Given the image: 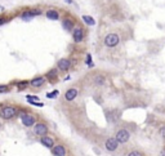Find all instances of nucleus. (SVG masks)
<instances>
[{"label": "nucleus", "mask_w": 165, "mask_h": 156, "mask_svg": "<svg viewBox=\"0 0 165 156\" xmlns=\"http://www.w3.org/2000/svg\"><path fill=\"white\" fill-rule=\"evenodd\" d=\"M18 110L14 107V106H5L0 110V118L5 119V120H9V119H13L16 115H17Z\"/></svg>", "instance_id": "f257e3e1"}, {"label": "nucleus", "mask_w": 165, "mask_h": 156, "mask_svg": "<svg viewBox=\"0 0 165 156\" xmlns=\"http://www.w3.org/2000/svg\"><path fill=\"white\" fill-rule=\"evenodd\" d=\"M119 41H120V38L116 34H108L104 38V44H106V47H110V48L116 47L119 44Z\"/></svg>", "instance_id": "f03ea898"}, {"label": "nucleus", "mask_w": 165, "mask_h": 156, "mask_svg": "<svg viewBox=\"0 0 165 156\" xmlns=\"http://www.w3.org/2000/svg\"><path fill=\"white\" fill-rule=\"evenodd\" d=\"M34 133L36 135H39L40 138L44 137V135H46V133H48V127H46L44 122H38L34 127Z\"/></svg>", "instance_id": "7ed1b4c3"}, {"label": "nucleus", "mask_w": 165, "mask_h": 156, "mask_svg": "<svg viewBox=\"0 0 165 156\" xmlns=\"http://www.w3.org/2000/svg\"><path fill=\"white\" fill-rule=\"evenodd\" d=\"M21 121L27 128H31L32 125H35V118L32 115H30V114H25V112L21 114Z\"/></svg>", "instance_id": "20e7f679"}, {"label": "nucleus", "mask_w": 165, "mask_h": 156, "mask_svg": "<svg viewBox=\"0 0 165 156\" xmlns=\"http://www.w3.org/2000/svg\"><path fill=\"white\" fill-rule=\"evenodd\" d=\"M72 39L75 43H80L84 39V31H82V27L76 26L75 29L72 30Z\"/></svg>", "instance_id": "39448f33"}, {"label": "nucleus", "mask_w": 165, "mask_h": 156, "mask_svg": "<svg viewBox=\"0 0 165 156\" xmlns=\"http://www.w3.org/2000/svg\"><path fill=\"white\" fill-rule=\"evenodd\" d=\"M115 138L117 139V142H119V143H125V142L129 141V138H130V134H129L128 130L121 129V130H119V132L116 133V137H115Z\"/></svg>", "instance_id": "423d86ee"}, {"label": "nucleus", "mask_w": 165, "mask_h": 156, "mask_svg": "<svg viewBox=\"0 0 165 156\" xmlns=\"http://www.w3.org/2000/svg\"><path fill=\"white\" fill-rule=\"evenodd\" d=\"M70 67H71V61L67 60V58H62V60H59L57 62V68L59 71H68Z\"/></svg>", "instance_id": "0eeeda50"}, {"label": "nucleus", "mask_w": 165, "mask_h": 156, "mask_svg": "<svg viewBox=\"0 0 165 156\" xmlns=\"http://www.w3.org/2000/svg\"><path fill=\"white\" fill-rule=\"evenodd\" d=\"M76 97H78V89L76 88H70V89L66 90V93H65V99L66 101L71 102V101H74Z\"/></svg>", "instance_id": "6e6552de"}, {"label": "nucleus", "mask_w": 165, "mask_h": 156, "mask_svg": "<svg viewBox=\"0 0 165 156\" xmlns=\"http://www.w3.org/2000/svg\"><path fill=\"white\" fill-rule=\"evenodd\" d=\"M44 83H45V76H36L30 80V85L34 88H40L41 85H44Z\"/></svg>", "instance_id": "1a4fd4ad"}, {"label": "nucleus", "mask_w": 165, "mask_h": 156, "mask_svg": "<svg viewBox=\"0 0 165 156\" xmlns=\"http://www.w3.org/2000/svg\"><path fill=\"white\" fill-rule=\"evenodd\" d=\"M40 142L43 146L48 147V148H53L54 147V139L52 137H48V135H44V137L40 138Z\"/></svg>", "instance_id": "9d476101"}, {"label": "nucleus", "mask_w": 165, "mask_h": 156, "mask_svg": "<svg viewBox=\"0 0 165 156\" xmlns=\"http://www.w3.org/2000/svg\"><path fill=\"white\" fill-rule=\"evenodd\" d=\"M117 144H119V142L116 138H108L106 141V148L108 151H115L117 148Z\"/></svg>", "instance_id": "9b49d317"}, {"label": "nucleus", "mask_w": 165, "mask_h": 156, "mask_svg": "<svg viewBox=\"0 0 165 156\" xmlns=\"http://www.w3.org/2000/svg\"><path fill=\"white\" fill-rule=\"evenodd\" d=\"M52 152H53L54 156H66V148L62 146V144L54 146L53 148H52Z\"/></svg>", "instance_id": "f8f14e48"}, {"label": "nucleus", "mask_w": 165, "mask_h": 156, "mask_svg": "<svg viewBox=\"0 0 165 156\" xmlns=\"http://www.w3.org/2000/svg\"><path fill=\"white\" fill-rule=\"evenodd\" d=\"M62 26H63V29L65 30L70 31V30H72V27H74V22L71 21V19H68V18H65L62 21Z\"/></svg>", "instance_id": "ddd939ff"}, {"label": "nucleus", "mask_w": 165, "mask_h": 156, "mask_svg": "<svg viewBox=\"0 0 165 156\" xmlns=\"http://www.w3.org/2000/svg\"><path fill=\"white\" fill-rule=\"evenodd\" d=\"M45 16H46V18H49V19H54V21L59 18L58 12H56V10H53V9H49L48 12L45 13Z\"/></svg>", "instance_id": "4468645a"}, {"label": "nucleus", "mask_w": 165, "mask_h": 156, "mask_svg": "<svg viewBox=\"0 0 165 156\" xmlns=\"http://www.w3.org/2000/svg\"><path fill=\"white\" fill-rule=\"evenodd\" d=\"M57 75H58V68H53V70H50V71L46 74V77L49 79V81H52V80L57 79Z\"/></svg>", "instance_id": "2eb2a0df"}, {"label": "nucleus", "mask_w": 165, "mask_h": 156, "mask_svg": "<svg viewBox=\"0 0 165 156\" xmlns=\"http://www.w3.org/2000/svg\"><path fill=\"white\" fill-rule=\"evenodd\" d=\"M82 21L85 22V23L88 25V26H94L95 25V21H94V18L93 17H90V16H82Z\"/></svg>", "instance_id": "dca6fc26"}, {"label": "nucleus", "mask_w": 165, "mask_h": 156, "mask_svg": "<svg viewBox=\"0 0 165 156\" xmlns=\"http://www.w3.org/2000/svg\"><path fill=\"white\" fill-rule=\"evenodd\" d=\"M94 84L95 85H103L104 84V76L102 75H97V76H94Z\"/></svg>", "instance_id": "f3484780"}, {"label": "nucleus", "mask_w": 165, "mask_h": 156, "mask_svg": "<svg viewBox=\"0 0 165 156\" xmlns=\"http://www.w3.org/2000/svg\"><path fill=\"white\" fill-rule=\"evenodd\" d=\"M29 84H30V81H21V83H17V85H18V90H23V89L26 88Z\"/></svg>", "instance_id": "a211bd4d"}, {"label": "nucleus", "mask_w": 165, "mask_h": 156, "mask_svg": "<svg viewBox=\"0 0 165 156\" xmlns=\"http://www.w3.org/2000/svg\"><path fill=\"white\" fill-rule=\"evenodd\" d=\"M30 13L32 14V17H35V16H40L43 12H41L40 9H31V10H30Z\"/></svg>", "instance_id": "6ab92c4d"}, {"label": "nucleus", "mask_w": 165, "mask_h": 156, "mask_svg": "<svg viewBox=\"0 0 165 156\" xmlns=\"http://www.w3.org/2000/svg\"><path fill=\"white\" fill-rule=\"evenodd\" d=\"M26 98H27V101H29V102H31V101H35V102H36V101H40L39 97H35V96H27Z\"/></svg>", "instance_id": "aec40b11"}, {"label": "nucleus", "mask_w": 165, "mask_h": 156, "mask_svg": "<svg viewBox=\"0 0 165 156\" xmlns=\"http://www.w3.org/2000/svg\"><path fill=\"white\" fill-rule=\"evenodd\" d=\"M57 96H58V90H54L53 93H48V94H46V97H48V98H56Z\"/></svg>", "instance_id": "412c9836"}, {"label": "nucleus", "mask_w": 165, "mask_h": 156, "mask_svg": "<svg viewBox=\"0 0 165 156\" xmlns=\"http://www.w3.org/2000/svg\"><path fill=\"white\" fill-rule=\"evenodd\" d=\"M9 90V87L8 85H0V93H5V92Z\"/></svg>", "instance_id": "4be33fe9"}, {"label": "nucleus", "mask_w": 165, "mask_h": 156, "mask_svg": "<svg viewBox=\"0 0 165 156\" xmlns=\"http://www.w3.org/2000/svg\"><path fill=\"white\" fill-rule=\"evenodd\" d=\"M128 156H142V154L141 152H138V151H132Z\"/></svg>", "instance_id": "5701e85b"}, {"label": "nucleus", "mask_w": 165, "mask_h": 156, "mask_svg": "<svg viewBox=\"0 0 165 156\" xmlns=\"http://www.w3.org/2000/svg\"><path fill=\"white\" fill-rule=\"evenodd\" d=\"M160 134L163 135V138L165 139V125H164V127H163V128H161V129H160Z\"/></svg>", "instance_id": "b1692460"}, {"label": "nucleus", "mask_w": 165, "mask_h": 156, "mask_svg": "<svg viewBox=\"0 0 165 156\" xmlns=\"http://www.w3.org/2000/svg\"><path fill=\"white\" fill-rule=\"evenodd\" d=\"M5 22H7V18H5V17H0V26H1V25H4Z\"/></svg>", "instance_id": "393cba45"}, {"label": "nucleus", "mask_w": 165, "mask_h": 156, "mask_svg": "<svg viewBox=\"0 0 165 156\" xmlns=\"http://www.w3.org/2000/svg\"><path fill=\"white\" fill-rule=\"evenodd\" d=\"M160 156H165V148H163V151L160 152Z\"/></svg>", "instance_id": "a878e982"}, {"label": "nucleus", "mask_w": 165, "mask_h": 156, "mask_svg": "<svg viewBox=\"0 0 165 156\" xmlns=\"http://www.w3.org/2000/svg\"><path fill=\"white\" fill-rule=\"evenodd\" d=\"M66 3H70V4H72V0H66Z\"/></svg>", "instance_id": "bb28decb"}]
</instances>
